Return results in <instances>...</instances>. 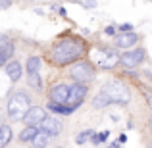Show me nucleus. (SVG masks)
<instances>
[{"label":"nucleus","instance_id":"obj_1","mask_svg":"<svg viewBox=\"0 0 152 148\" xmlns=\"http://www.w3.org/2000/svg\"><path fill=\"white\" fill-rule=\"evenodd\" d=\"M85 54V42L79 37H64L56 41L50 48V60L54 66H67L81 60Z\"/></svg>","mask_w":152,"mask_h":148},{"label":"nucleus","instance_id":"obj_2","mask_svg":"<svg viewBox=\"0 0 152 148\" xmlns=\"http://www.w3.org/2000/svg\"><path fill=\"white\" fill-rule=\"evenodd\" d=\"M100 94L108 100V104H129L131 100V93L127 90V87L119 81H110L100 89Z\"/></svg>","mask_w":152,"mask_h":148},{"label":"nucleus","instance_id":"obj_3","mask_svg":"<svg viewBox=\"0 0 152 148\" xmlns=\"http://www.w3.org/2000/svg\"><path fill=\"white\" fill-rule=\"evenodd\" d=\"M29 108H31V98L25 93H15L8 100V115L14 121H23Z\"/></svg>","mask_w":152,"mask_h":148},{"label":"nucleus","instance_id":"obj_4","mask_svg":"<svg viewBox=\"0 0 152 148\" xmlns=\"http://www.w3.org/2000/svg\"><path fill=\"white\" fill-rule=\"evenodd\" d=\"M69 77L77 85H87L89 81L94 79V67L89 62H75L69 69Z\"/></svg>","mask_w":152,"mask_h":148},{"label":"nucleus","instance_id":"obj_5","mask_svg":"<svg viewBox=\"0 0 152 148\" xmlns=\"http://www.w3.org/2000/svg\"><path fill=\"white\" fill-rule=\"evenodd\" d=\"M93 60L102 69H112L119 63V54L112 48H96L93 50Z\"/></svg>","mask_w":152,"mask_h":148},{"label":"nucleus","instance_id":"obj_6","mask_svg":"<svg viewBox=\"0 0 152 148\" xmlns=\"http://www.w3.org/2000/svg\"><path fill=\"white\" fill-rule=\"evenodd\" d=\"M146 58V52L142 48H133V50H127L119 56V62L121 66H125L127 69H133V67H139Z\"/></svg>","mask_w":152,"mask_h":148},{"label":"nucleus","instance_id":"obj_7","mask_svg":"<svg viewBox=\"0 0 152 148\" xmlns=\"http://www.w3.org/2000/svg\"><path fill=\"white\" fill-rule=\"evenodd\" d=\"M67 94H69V87H67L66 83H56V85H52L50 90H48L50 102L58 104V106H62V104L67 102Z\"/></svg>","mask_w":152,"mask_h":148},{"label":"nucleus","instance_id":"obj_8","mask_svg":"<svg viewBox=\"0 0 152 148\" xmlns=\"http://www.w3.org/2000/svg\"><path fill=\"white\" fill-rule=\"evenodd\" d=\"M87 90H89L87 85H77V83H73V85L69 87V94H67V102H69V106H75V108L81 106V102L87 96Z\"/></svg>","mask_w":152,"mask_h":148},{"label":"nucleus","instance_id":"obj_9","mask_svg":"<svg viewBox=\"0 0 152 148\" xmlns=\"http://www.w3.org/2000/svg\"><path fill=\"white\" fill-rule=\"evenodd\" d=\"M45 117H46L45 108H41V106H31L29 112L25 114V117H23V121L27 123V127H37V125H41V123H42V119H45Z\"/></svg>","mask_w":152,"mask_h":148},{"label":"nucleus","instance_id":"obj_10","mask_svg":"<svg viewBox=\"0 0 152 148\" xmlns=\"http://www.w3.org/2000/svg\"><path fill=\"white\" fill-rule=\"evenodd\" d=\"M41 131H45L48 137H58V135L62 133V121L56 119V117H48V115H46L41 123Z\"/></svg>","mask_w":152,"mask_h":148},{"label":"nucleus","instance_id":"obj_11","mask_svg":"<svg viewBox=\"0 0 152 148\" xmlns=\"http://www.w3.org/2000/svg\"><path fill=\"white\" fill-rule=\"evenodd\" d=\"M139 42V35H135L133 31L131 33H119L115 37V46L118 48H131Z\"/></svg>","mask_w":152,"mask_h":148},{"label":"nucleus","instance_id":"obj_12","mask_svg":"<svg viewBox=\"0 0 152 148\" xmlns=\"http://www.w3.org/2000/svg\"><path fill=\"white\" fill-rule=\"evenodd\" d=\"M4 67H6V75L10 77V81L18 83L19 79H21V63H19V62L12 60V62H8Z\"/></svg>","mask_w":152,"mask_h":148},{"label":"nucleus","instance_id":"obj_13","mask_svg":"<svg viewBox=\"0 0 152 148\" xmlns=\"http://www.w3.org/2000/svg\"><path fill=\"white\" fill-rule=\"evenodd\" d=\"M42 66V58H39V56H31V58H27V75L29 73H39V69H41Z\"/></svg>","mask_w":152,"mask_h":148},{"label":"nucleus","instance_id":"obj_14","mask_svg":"<svg viewBox=\"0 0 152 148\" xmlns=\"http://www.w3.org/2000/svg\"><path fill=\"white\" fill-rule=\"evenodd\" d=\"M12 137H14V133H12L10 125H2V127H0V148L6 146L8 142L12 141Z\"/></svg>","mask_w":152,"mask_h":148},{"label":"nucleus","instance_id":"obj_15","mask_svg":"<svg viewBox=\"0 0 152 148\" xmlns=\"http://www.w3.org/2000/svg\"><path fill=\"white\" fill-rule=\"evenodd\" d=\"M39 133V129L37 127H25V129L21 131V133H19V142H31L35 139V135Z\"/></svg>","mask_w":152,"mask_h":148},{"label":"nucleus","instance_id":"obj_16","mask_svg":"<svg viewBox=\"0 0 152 148\" xmlns=\"http://www.w3.org/2000/svg\"><path fill=\"white\" fill-rule=\"evenodd\" d=\"M48 141H50V137L45 133V131H39L37 135H35V139L31 141V144H33L35 148H45L46 144H48Z\"/></svg>","mask_w":152,"mask_h":148},{"label":"nucleus","instance_id":"obj_17","mask_svg":"<svg viewBox=\"0 0 152 148\" xmlns=\"http://www.w3.org/2000/svg\"><path fill=\"white\" fill-rule=\"evenodd\" d=\"M93 137H94V131H93V129L81 131V133L77 135V139H75V142H77V144H85V142H87V141H91Z\"/></svg>","mask_w":152,"mask_h":148},{"label":"nucleus","instance_id":"obj_18","mask_svg":"<svg viewBox=\"0 0 152 148\" xmlns=\"http://www.w3.org/2000/svg\"><path fill=\"white\" fill-rule=\"evenodd\" d=\"M27 81H29V85L33 87V89H37V90L42 89V81H41V75L39 73H29L27 75Z\"/></svg>","mask_w":152,"mask_h":148},{"label":"nucleus","instance_id":"obj_19","mask_svg":"<svg viewBox=\"0 0 152 148\" xmlns=\"http://www.w3.org/2000/svg\"><path fill=\"white\" fill-rule=\"evenodd\" d=\"M110 137V131H102V133H98V135H94L91 141L94 142V144H98V142H106V139Z\"/></svg>","mask_w":152,"mask_h":148},{"label":"nucleus","instance_id":"obj_20","mask_svg":"<svg viewBox=\"0 0 152 148\" xmlns=\"http://www.w3.org/2000/svg\"><path fill=\"white\" fill-rule=\"evenodd\" d=\"M62 108H64V106H58V104H52V102L46 104V110L54 112V114H60V115H62Z\"/></svg>","mask_w":152,"mask_h":148},{"label":"nucleus","instance_id":"obj_21","mask_svg":"<svg viewBox=\"0 0 152 148\" xmlns=\"http://www.w3.org/2000/svg\"><path fill=\"white\" fill-rule=\"evenodd\" d=\"M12 42V39L8 37V35H4V33H0V50L4 48V46H8Z\"/></svg>","mask_w":152,"mask_h":148},{"label":"nucleus","instance_id":"obj_22","mask_svg":"<svg viewBox=\"0 0 152 148\" xmlns=\"http://www.w3.org/2000/svg\"><path fill=\"white\" fill-rule=\"evenodd\" d=\"M131 29H133L131 23H123V25H119V33H131Z\"/></svg>","mask_w":152,"mask_h":148},{"label":"nucleus","instance_id":"obj_23","mask_svg":"<svg viewBox=\"0 0 152 148\" xmlns=\"http://www.w3.org/2000/svg\"><path fill=\"white\" fill-rule=\"evenodd\" d=\"M104 35H115V27H112V25H108L106 29H104Z\"/></svg>","mask_w":152,"mask_h":148},{"label":"nucleus","instance_id":"obj_24","mask_svg":"<svg viewBox=\"0 0 152 148\" xmlns=\"http://www.w3.org/2000/svg\"><path fill=\"white\" fill-rule=\"evenodd\" d=\"M81 6L83 8H94V6H96V2H81Z\"/></svg>","mask_w":152,"mask_h":148},{"label":"nucleus","instance_id":"obj_25","mask_svg":"<svg viewBox=\"0 0 152 148\" xmlns=\"http://www.w3.org/2000/svg\"><path fill=\"white\" fill-rule=\"evenodd\" d=\"M125 141H127V135H123V133H121V135H119V139H118V144H123Z\"/></svg>","mask_w":152,"mask_h":148},{"label":"nucleus","instance_id":"obj_26","mask_svg":"<svg viewBox=\"0 0 152 148\" xmlns=\"http://www.w3.org/2000/svg\"><path fill=\"white\" fill-rule=\"evenodd\" d=\"M10 6H12V2H0V10H6Z\"/></svg>","mask_w":152,"mask_h":148},{"label":"nucleus","instance_id":"obj_27","mask_svg":"<svg viewBox=\"0 0 152 148\" xmlns=\"http://www.w3.org/2000/svg\"><path fill=\"white\" fill-rule=\"evenodd\" d=\"M60 148H62V146H60Z\"/></svg>","mask_w":152,"mask_h":148},{"label":"nucleus","instance_id":"obj_28","mask_svg":"<svg viewBox=\"0 0 152 148\" xmlns=\"http://www.w3.org/2000/svg\"><path fill=\"white\" fill-rule=\"evenodd\" d=\"M110 148H112V146H110Z\"/></svg>","mask_w":152,"mask_h":148}]
</instances>
